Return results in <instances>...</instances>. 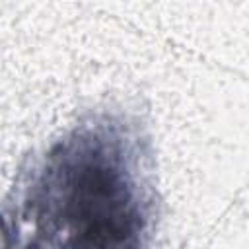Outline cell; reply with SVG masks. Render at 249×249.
Listing matches in <instances>:
<instances>
[{
    "instance_id": "6da1fadb",
    "label": "cell",
    "mask_w": 249,
    "mask_h": 249,
    "mask_svg": "<svg viewBox=\"0 0 249 249\" xmlns=\"http://www.w3.org/2000/svg\"><path fill=\"white\" fill-rule=\"evenodd\" d=\"M2 218L6 245H150L160 195L146 124L124 109L86 113L19 169Z\"/></svg>"
}]
</instances>
